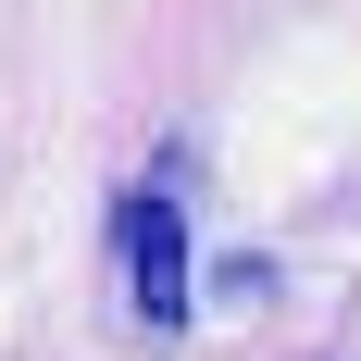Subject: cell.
Masks as SVG:
<instances>
[{
    "instance_id": "obj_1",
    "label": "cell",
    "mask_w": 361,
    "mask_h": 361,
    "mask_svg": "<svg viewBox=\"0 0 361 361\" xmlns=\"http://www.w3.org/2000/svg\"><path fill=\"white\" fill-rule=\"evenodd\" d=\"M112 237H125V299H137V324L149 336H175L187 324V212H175V187L149 175L112 200Z\"/></svg>"
}]
</instances>
